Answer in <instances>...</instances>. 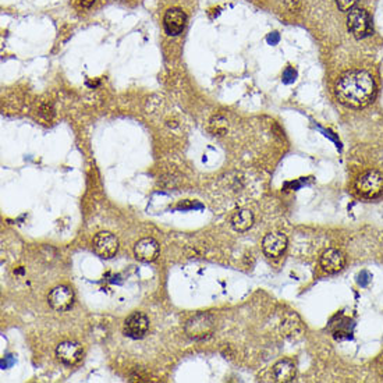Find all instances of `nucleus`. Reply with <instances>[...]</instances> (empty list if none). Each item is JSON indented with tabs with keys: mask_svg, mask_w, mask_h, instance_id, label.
Wrapping results in <instances>:
<instances>
[{
	"mask_svg": "<svg viewBox=\"0 0 383 383\" xmlns=\"http://www.w3.org/2000/svg\"><path fill=\"white\" fill-rule=\"evenodd\" d=\"M376 92L373 77L365 70H350L339 77L334 94L340 103L353 109H361L371 103Z\"/></svg>",
	"mask_w": 383,
	"mask_h": 383,
	"instance_id": "f257e3e1",
	"label": "nucleus"
},
{
	"mask_svg": "<svg viewBox=\"0 0 383 383\" xmlns=\"http://www.w3.org/2000/svg\"><path fill=\"white\" fill-rule=\"evenodd\" d=\"M216 326V321L211 313L202 312L198 313L191 319H188L186 323L187 336L194 340H204L211 336Z\"/></svg>",
	"mask_w": 383,
	"mask_h": 383,
	"instance_id": "f03ea898",
	"label": "nucleus"
},
{
	"mask_svg": "<svg viewBox=\"0 0 383 383\" xmlns=\"http://www.w3.org/2000/svg\"><path fill=\"white\" fill-rule=\"evenodd\" d=\"M347 28L357 39H364L373 32L372 18L367 10L354 7L348 11Z\"/></svg>",
	"mask_w": 383,
	"mask_h": 383,
	"instance_id": "7ed1b4c3",
	"label": "nucleus"
},
{
	"mask_svg": "<svg viewBox=\"0 0 383 383\" xmlns=\"http://www.w3.org/2000/svg\"><path fill=\"white\" fill-rule=\"evenodd\" d=\"M355 190L365 198H376L383 194V174L378 170H368L358 177Z\"/></svg>",
	"mask_w": 383,
	"mask_h": 383,
	"instance_id": "20e7f679",
	"label": "nucleus"
},
{
	"mask_svg": "<svg viewBox=\"0 0 383 383\" xmlns=\"http://www.w3.org/2000/svg\"><path fill=\"white\" fill-rule=\"evenodd\" d=\"M92 248H94V252L98 257L103 258V259H109V258L116 255L117 250H119V240L111 233L101 232L94 237Z\"/></svg>",
	"mask_w": 383,
	"mask_h": 383,
	"instance_id": "39448f33",
	"label": "nucleus"
},
{
	"mask_svg": "<svg viewBox=\"0 0 383 383\" xmlns=\"http://www.w3.org/2000/svg\"><path fill=\"white\" fill-rule=\"evenodd\" d=\"M149 329V319L145 313L132 312L130 317L124 321L123 332L127 337L130 339H142Z\"/></svg>",
	"mask_w": 383,
	"mask_h": 383,
	"instance_id": "423d86ee",
	"label": "nucleus"
},
{
	"mask_svg": "<svg viewBox=\"0 0 383 383\" xmlns=\"http://www.w3.org/2000/svg\"><path fill=\"white\" fill-rule=\"evenodd\" d=\"M48 301L55 311L64 312L67 309H70L74 303V292L67 286H57L49 292Z\"/></svg>",
	"mask_w": 383,
	"mask_h": 383,
	"instance_id": "0eeeda50",
	"label": "nucleus"
},
{
	"mask_svg": "<svg viewBox=\"0 0 383 383\" xmlns=\"http://www.w3.org/2000/svg\"><path fill=\"white\" fill-rule=\"evenodd\" d=\"M287 248V237L282 232L267 233L262 240V250L269 258H279Z\"/></svg>",
	"mask_w": 383,
	"mask_h": 383,
	"instance_id": "6e6552de",
	"label": "nucleus"
},
{
	"mask_svg": "<svg viewBox=\"0 0 383 383\" xmlns=\"http://www.w3.org/2000/svg\"><path fill=\"white\" fill-rule=\"evenodd\" d=\"M186 13L178 7L169 9L165 14V18H163V27H165V31L169 36L180 35L186 28Z\"/></svg>",
	"mask_w": 383,
	"mask_h": 383,
	"instance_id": "1a4fd4ad",
	"label": "nucleus"
},
{
	"mask_svg": "<svg viewBox=\"0 0 383 383\" xmlns=\"http://www.w3.org/2000/svg\"><path fill=\"white\" fill-rule=\"evenodd\" d=\"M56 357L66 365H76L84 357V350L76 342H64L56 348Z\"/></svg>",
	"mask_w": 383,
	"mask_h": 383,
	"instance_id": "9d476101",
	"label": "nucleus"
},
{
	"mask_svg": "<svg viewBox=\"0 0 383 383\" xmlns=\"http://www.w3.org/2000/svg\"><path fill=\"white\" fill-rule=\"evenodd\" d=\"M159 244L156 240H153L152 237L141 238L140 241L134 245V254L138 261L142 262H153L157 257H159Z\"/></svg>",
	"mask_w": 383,
	"mask_h": 383,
	"instance_id": "9b49d317",
	"label": "nucleus"
},
{
	"mask_svg": "<svg viewBox=\"0 0 383 383\" xmlns=\"http://www.w3.org/2000/svg\"><path fill=\"white\" fill-rule=\"evenodd\" d=\"M321 266L325 272L337 273L346 266V257L337 248H329L321 257Z\"/></svg>",
	"mask_w": 383,
	"mask_h": 383,
	"instance_id": "f8f14e48",
	"label": "nucleus"
},
{
	"mask_svg": "<svg viewBox=\"0 0 383 383\" xmlns=\"http://www.w3.org/2000/svg\"><path fill=\"white\" fill-rule=\"evenodd\" d=\"M273 379L279 383H287L296 378V365L290 359L279 361L272 369Z\"/></svg>",
	"mask_w": 383,
	"mask_h": 383,
	"instance_id": "ddd939ff",
	"label": "nucleus"
},
{
	"mask_svg": "<svg viewBox=\"0 0 383 383\" xmlns=\"http://www.w3.org/2000/svg\"><path fill=\"white\" fill-rule=\"evenodd\" d=\"M254 224V213L250 209H240L232 216L233 229L238 233L250 230Z\"/></svg>",
	"mask_w": 383,
	"mask_h": 383,
	"instance_id": "4468645a",
	"label": "nucleus"
},
{
	"mask_svg": "<svg viewBox=\"0 0 383 383\" xmlns=\"http://www.w3.org/2000/svg\"><path fill=\"white\" fill-rule=\"evenodd\" d=\"M209 130H211L213 136H224V134H227V130H229L227 120L220 115L213 116L209 121Z\"/></svg>",
	"mask_w": 383,
	"mask_h": 383,
	"instance_id": "2eb2a0df",
	"label": "nucleus"
},
{
	"mask_svg": "<svg viewBox=\"0 0 383 383\" xmlns=\"http://www.w3.org/2000/svg\"><path fill=\"white\" fill-rule=\"evenodd\" d=\"M297 70L294 67H286V70L283 71L282 80L284 84H292L294 81L297 80Z\"/></svg>",
	"mask_w": 383,
	"mask_h": 383,
	"instance_id": "dca6fc26",
	"label": "nucleus"
},
{
	"mask_svg": "<svg viewBox=\"0 0 383 383\" xmlns=\"http://www.w3.org/2000/svg\"><path fill=\"white\" fill-rule=\"evenodd\" d=\"M357 3L358 0H336V5H337L339 10L342 11H350L351 9L355 7Z\"/></svg>",
	"mask_w": 383,
	"mask_h": 383,
	"instance_id": "f3484780",
	"label": "nucleus"
},
{
	"mask_svg": "<svg viewBox=\"0 0 383 383\" xmlns=\"http://www.w3.org/2000/svg\"><path fill=\"white\" fill-rule=\"evenodd\" d=\"M371 279H372L371 273L367 272V271H363V272L358 275V284H359L361 287H367L369 284V282H371Z\"/></svg>",
	"mask_w": 383,
	"mask_h": 383,
	"instance_id": "a211bd4d",
	"label": "nucleus"
},
{
	"mask_svg": "<svg viewBox=\"0 0 383 383\" xmlns=\"http://www.w3.org/2000/svg\"><path fill=\"white\" fill-rule=\"evenodd\" d=\"M300 5H301L300 0H286V7L291 13H296V11L300 10Z\"/></svg>",
	"mask_w": 383,
	"mask_h": 383,
	"instance_id": "6ab92c4d",
	"label": "nucleus"
},
{
	"mask_svg": "<svg viewBox=\"0 0 383 383\" xmlns=\"http://www.w3.org/2000/svg\"><path fill=\"white\" fill-rule=\"evenodd\" d=\"M266 42L272 46L278 45L279 42H280V35H279V32H271V34L266 36Z\"/></svg>",
	"mask_w": 383,
	"mask_h": 383,
	"instance_id": "aec40b11",
	"label": "nucleus"
},
{
	"mask_svg": "<svg viewBox=\"0 0 383 383\" xmlns=\"http://www.w3.org/2000/svg\"><path fill=\"white\" fill-rule=\"evenodd\" d=\"M96 0H78V3H80V6H82V7H85V9H89L94 3H95Z\"/></svg>",
	"mask_w": 383,
	"mask_h": 383,
	"instance_id": "412c9836",
	"label": "nucleus"
}]
</instances>
